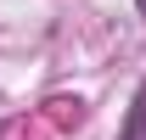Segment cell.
Here are the masks:
<instances>
[{
    "label": "cell",
    "mask_w": 146,
    "mask_h": 140,
    "mask_svg": "<svg viewBox=\"0 0 146 140\" xmlns=\"http://www.w3.org/2000/svg\"><path fill=\"white\" fill-rule=\"evenodd\" d=\"M124 140H146V84H141V95H135V106H129V123H124Z\"/></svg>",
    "instance_id": "cell-1"
},
{
    "label": "cell",
    "mask_w": 146,
    "mask_h": 140,
    "mask_svg": "<svg viewBox=\"0 0 146 140\" xmlns=\"http://www.w3.org/2000/svg\"><path fill=\"white\" fill-rule=\"evenodd\" d=\"M135 11H141V17H146V0H135Z\"/></svg>",
    "instance_id": "cell-2"
}]
</instances>
